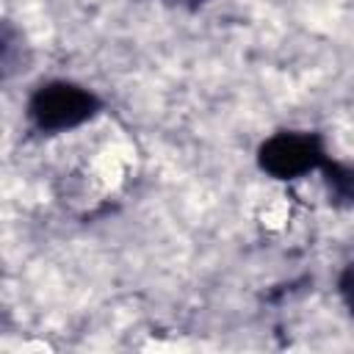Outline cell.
I'll return each mask as SVG.
<instances>
[{"instance_id": "obj_1", "label": "cell", "mask_w": 354, "mask_h": 354, "mask_svg": "<svg viewBox=\"0 0 354 354\" xmlns=\"http://www.w3.org/2000/svg\"><path fill=\"white\" fill-rule=\"evenodd\" d=\"M97 111V97L75 83L41 86L30 100V119L39 130H69Z\"/></svg>"}, {"instance_id": "obj_2", "label": "cell", "mask_w": 354, "mask_h": 354, "mask_svg": "<svg viewBox=\"0 0 354 354\" xmlns=\"http://www.w3.org/2000/svg\"><path fill=\"white\" fill-rule=\"evenodd\" d=\"M321 158H324V152H321V144L315 136L279 133L260 147V166L279 180H290V177H299V174L315 169L321 163Z\"/></svg>"}, {"instance_id": "obj_3", "label": "cell", "mask_w": 354, "mask_h": 354, "mask_svg": "<svg viewBox=\"0 0 354 354\" xmlns=\"http://www.w3.org/2000/svg\"><path fill=\"white\" fill-rule=\"evenodd\" d=\"M329 191L343 202H354V169L329 166Z\"/></svg>"}, {"instance_id": "obj_4", "label": "cell", "mask_w": 354, "mask_h": 354, "mask_svg": "<svg viewBox=\"0 0 354 354\" xmlns=\"http://www.w3.org/2000/svg\"><path fill=\"white\" fill-rule=\"evenodd\" d=\"M340 293H343L346 304L354 307V263L346 268V274H343V279H340Z\"/></svg>"}]
</instances>
